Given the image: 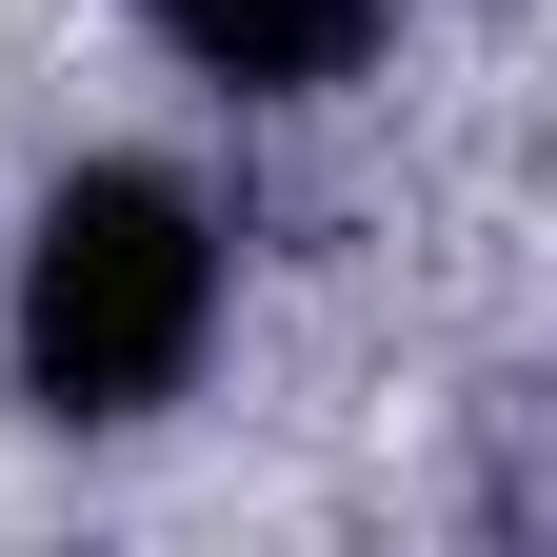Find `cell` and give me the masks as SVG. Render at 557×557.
Segmentation results:
<instances>
[{
    "mask_svg": "<svg viewBox=\"0 0 557 557\" xmlns=\"http://www.w3.org/2000/svg\"><path fill=\"white\" fill-rule=\"evenodd\" d=\"M220 199L180 160H60L40 220H21V278H0V379L60 438H139L199 359H220Z\"/></svg>",
    "mask_w": 557,
    "mask_h": 557,
    "instance_id": "obj_1",
    "label": "cell"
},
{
    "mask_svg": "<svg viewBox=\"0 0 557 557\" xmlns=\"http://www.w3.org/2000/svg\"><path fill=\"white\" fill-rule=\"evenodd\" d=\"M139 21H160V60H180L199 100L299 120V100H338V81L398 40V0H139Z\"/></svg>",
    "mask_w": 557,
    "mask_h": 557,
    "instance_id": "obj_2",
    "label": "cell"
}]
</instances>
